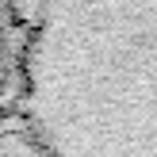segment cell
I'll return each mask as SVG.
<instances>
[{"label": "cell", "instance_id": "6da1fadb", "mask_svg": "<svg viewBox=\"0 0 157 157\" xmlns=\"http://www.w3.org/2000/svg\"><path fill=\"white\" fill-rule=\"evenodd\" d=\"M15 88L46 157H157V0H31Z\"/></svg>", "mask_w": 157, "mask_h": 157}, {"label": "cell", "instance_id": "3957f363", "mask_svg": "<svg viewBox=\"0 0 157 157\" xmlns=\"http://www.w3.org/2000/svg\"><path fill=\"white\" fill-rule=\"evenodd\" d=\"M15 38H12V23H8V12L0 4V100L8 96V88L15 84Z\"/></svg>", "mask_w": 157, "mask_h": 157}, {"label": "cell", "instance_id": "7a4b0ae2", "mask_svg": "<svg viewBox=\"0 0 157 157\" xmlns=\"http://www.w3.org/2000/svg\"><path fill=\"white\" fill-rule=\"evenodd\" d=\"M0 157H46L38 150V142L27 134L23 123H8L0 127Z\"/></svg>", "mask_w": 157, "mask_h": 157}]
</instances>
